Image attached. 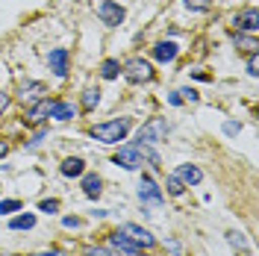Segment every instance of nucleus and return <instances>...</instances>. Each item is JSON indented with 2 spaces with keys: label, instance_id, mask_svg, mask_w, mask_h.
Instances as JSON below:
<instances>
[{
  "label": "nucleus",
  "instance_id": "nucleus-8",
  "mask_svg": "<svg viewBox=\"0 0 259 256\" xmlns=\"http://www.w3.org/2000/svg\"><path fill=\"white\" fill-rule=\"evenodd\" d=\"M48 62H50V71H53L56 77H65V74H68V50H65V48H56V50L48 56Z\"/></svg>",
  "mask_w": 259,
  "mask_h": 256
},
{
  "label": "nucleus",
  "instance_id": "nucleus-34",
  "mask_svg": "<svg viewBox=\"0 0 259 256\" xmlns=\"http://www.w3.org/2000/svg\"><path fill=\"white\" fill-rule=\"evenodd\" d=\"M35 256H62L59 250H45V253H35Z\"/></svg>",
  "mask_w": 259,
  "mask_h": 256
},
{
  "label": "nucleus",
  "instance_id": "nucleus-33",
  "mask_svg": "<svg viewBox=\"0 0 259 256\" xmlns=\"http://www.w3.org/2000/svg\"><path fill=\"white\" fill-rule=\"evenodd\" d=\"M6 153H9V144H6V142H0V159H3Z\"/></svg>",
  "mask_w": 259,
  "mask_h": 256
},
{
  "label": "nucleus",
  "instance_id": "nucleus-10",
  "mask_svg": "<svg viewBox=\"0 0 259 256\" xmlns=\"http://www.w3.org/2000/svg\"><path fill=\"white\" fill-rule=\"evenodd\" d=\"M74 115H77L74 103H65V100H53L50 103V118H56V121H71Z\"/></svg>",
  "mask_w": 259,
  "mask_h": 256
},
{
  "label": "nucleus",
  "instance_id": "nucleus-32",
  "mask_svg": "<svg viewBox=\"0 0 259 256\" xmlns=\"http://www.w3.org/2000/svg\"><path fill=\"white\" fill-rule=\"evenodd\" d=\"M65 227H80V218H65Z\"/></svg>",
  "mask_w": 259,
  "mask_h": 256
},
{
  "label": "nucleus",
  "instance_id": "nucleus-16",
  "mask_svg": "<svg viewBox=\"0 0 259 256\" xmlns=\"http://www.w3.org/2000/svg\"><path fill=\"white\" fill-rule=\"evenodd\" d=\"M82 171H85V165H82V159H77V156H71V159L62 162V174L65 177H80Z\"/></svg>",
  "mask_w": 259,
  "mask_h": 256
},
{
  "label": "nucleus",
  "instance_id": "nucleus-24",
  "mask_svg": "<svg viewBox=\"0 0 259 256\" xmlns=\"http://www.w3.org/2000/svg\"><path fill=\"white\" fill-rule=\"evenodd\" d=\"M18 209H21V200H0V215H9Z\"/></svg>",
  "mask_w": 259,
  "mask_h": 256
},
{
  "label": "nucleus",
  "instance_id": "nucleus-9",
  "mask_svg": "<svg viewBox=\"0 0 259 256\" xmlns=\"http://www.w3.org/2000/svg\"><path fill=\"white\" fill-rule=\"evenodd\" d=\"M45 92H48V89H45V82H27V86H21V100H24V103H38V100H45Z\"/></svg>",
  "mask_w": 259,
  "mask_h": 256
},
{
  "label": "nucleus",
  "instance_id": "nucleus-3",
  "mask_svg": "<svg viewBox=\"0 0 259 256\" xmlns=\"http://www.w3.org/2000/svg\"><path fill=\"white\" fill-rule=\"evenodd\" d=\"M165 139H168V124L162 118H150L139 133V144H159Z\"/></svg>",
  "mask_w": 259,
  "mask_h": 256
},
{
  "label": "nucleus",
  "instance_id": "nucleus-2",
  "mask_svg": "<svg viewBox=\"0 0 259 256\" xmlns=\"http://www.w3.org/2000/svg\"><path fill=\"white\" fill-rule=\"evenodd\" d=\"M121 71H124V77H127L130 82H150V80H153V68H150V62L142 59V56L127 59Z\"/></svg>",
  "mask_w": 259,
  "mask_h": 256
},
{
  "label": "nucleus",
  "instance_id": "nucleus-20",
  "mask_svg": "<svg viewBox=\"0 0 259 256\" xmlns=\"http://www.w3.org/2000/svg\"><path fill=\"white\" fill-rule=\"evenodd\" d=\"M236 48H242V50H247V53H256V38L253 35H236Z\"/></svg>",
  "mask_w": 259,
  "mask_h": 256
},
{
  "label": "nucleus",
  "instance_id": "nucleus-25",
  "mask_svg": "<svg viewBox=\"0 0 259 256\" xmlns=\"http://www.w3.org/2000/svg\"><path fill=\"white\" fill-rule=\"evenodd\" d=\"M38 209H41V212H48V215H53V212L59 209V200H41V203H38Z\"/></svg>",
  "mask_w": 259,
  "mask_h": 256
},
{
  "label": "nucleus",
  "instance_id": "nucleus-4",
  "mask_svg": "<svg viewBox=\"0 0 259 256\" xmlns=\"http://www.w3.org/2000/svg\"><path fill=\"white\" fill-rule=\"evenodd\" d=\"M118 233H121V236H127V239L133 241V244H139L142 250H145V247H153V244H156L153 233H150V230H145V227H139V224H124L121 230H118Z\"/></svg>",
  "mask_w": 259,
  "mask_h": 256
},
{
  "label": "nucleus",
  "instance_id": "nucleus-18",
  "mask_svg": "<svg viewBox=\"0 0 259 256\" xmlns=\"http://www.w3.org/2000/svg\"><path fill=\"white\" fill-rule=\"evenodd\" d=\"M9 227L12 230H32L35 227V215H18V218L9 221Z\"/></svg>",
  "mask_w": 259,
  "mask_h": 256
},
{
  "label": "nucleus",
  "instance_id": "nucleus-14",
  "mask_svg": "<svg viewBox=\"0 0 259 256\" xmlns=\"http://www.w3.org/2000/svg\"><path fill=\"white\" fill-rule=\"evenodd\" d=\"M82 192H85V197H97V194L103 192V189H100V177L97 174H85L82 177Z\"/></svg>",
  "mask_w": 259,
  "mask_h": 256
},
{
  "label": "nucleus",
  "instance_id": "nucleus-26",
  "mask_svg": "<svg viewBox=\"0 0 259 256\" xmlns=\"http://www.w3.org/2000/svg\"><path fill=\"white\" fill-rule=\"evenodd\" d=\"M247 71H250V77H256V74H259V59H256V53H250V59H247Z\"/></svg>",
  "mask_w": 259,
  "mask_h": 256
},
{
  "label": "nucleus",
  "instance_id": "nucleus-22",
  "mask_svg": "<svg viewBox=\"0 0 259 256\" xmlns=\"http://www.w3.org/2000/svg\"><path fill=\"white\" fill-rule=\"evenodd\" d=\"M183 3H186L192 12H206V9L212 6V0H183Z\"/></svg>",
  "mask_w": 259,
  "mask_h": 256
},
{
  "label": "nucleus",
  "instance_id": "nucleus-7",
  "mask_svg": "<svg viewBox=\"0 0 259 256\" xmlns=\"http://www.w3.org/2000/svg\"><path fill=\"white\" fill-rule=\"evenodd\" d=\"M139 197H142L145 203H153V206L162 203V192L156 189L153 177H142V183H139Z\"/></svg>",
  "mask_w": 259,
  "mask_h": 256
},
{
  "label": "nucleus",
  "instance_id": "nucleus-29",
  "mask_svg": "<svg viewBox=\"0 0 259 256\" xmlns=\"http://www.w3.org/2000/svg\"><path fill=\"white\" fill-rule=\"evenodd\" d=\"M224 133H230V136H233V133H239V124H236V121H227V124H224Z\"/></svg>",
  "mask_w": 259,
  "mask_h": 256
},
{
  "label": "nucleus",
  "instance_id": "nucleus-23",
  "mask_svg": "<svg viewBox=\"0 0 259 256\" xmlns=\"http://www.w3.org/2000/svg\"><path fill=\"white\" fill-rule=\"evenodd\" d=\"M168 194H174V197H180L183 194V183H180V177H168Z\"/></svg>",
  "mask_w": 259,
  "mask_h": 256
},
{
  "label": "nucleus",
  "instance_id": "nucleus-1",
  "mask_svg": "<svg viewBox=\"0 0 259 256\" xmlns=\"http://www.w3.org/2000/svg\"><path fill=\"white\" fill-rule=\"evenodd\" d=\"M130 127H133L130 118H115V121H106V124L92 127V136L103 144H118V142H124V136L130 133Z\"/></svg>",
  "mask_w": 259,
  "mask_h": 256
},
{
  "label": "nucleus",
  "instance_id": "nucleus-6",
  "mask_svg": "<svg viewBox=\"0 0 259 256\" xmlns=\"http://www.w3.org/2000/svg\"><path fill=\"white\" fill-rule=\"evenodd\" d=\"M97 15H100V21H103V24L118 27V24L124 21V9H121L118 3H112V0H100V3H97Z\"/></svg>",
  "mask_w": 259,
  "mask_h": 256
},
{
  "label": "nucleus",
  "instance_id": "nucleus-27",
  "mask_svg": "<svg viewBox=\"0 0 259 256\" xmlns=\"http://www.w3.org/2000/svg\"><path fill=\"white\" fill-rule=\"evenodd\" d=\"M85 256H115V253H109L106 247H85Z\"/></svg>",
  "mask_w": 259,
  "mask_h": 256
},
{
  "label": "nucleus",
  "instance_id": "nucleus-17",
  "mask_svg": "<svg viewBox=\"0 0 259 256\" xmlns=\"http://www.w3.org/2000/svg\"><path fill=\"white\" fill-rule=\"evenodd\" d=\"M239 27H242V30H247V32H256L259 24H256V9H253V6L242 12V18H239Z\"/></svg>",
  "mask_w": 259,
  "mask_h": 256
},
{
  "label": "nucleus",
  "instance_id": "nucleus-19",
  "mask_svg": "<svg viewBox=\"0 0 259 256\" xmlns=\"http://www.w3.org/2000/svg\"><path fill=\"white\" fill-rule=\"evenodd\" d=\"M100 74H103V80H115L121 74V65L115 62V59H106V62L100 65Z\"/></svg>",
  "mask_w": 259,
  "mask_h": 256
},
{
  "label": "nucleus",
  "instance_id": "nucleus-11",
  "mask_svg": "<svg viewBox=\"0 0 259 256\" xmlns=\"http://www.w3.org/2000/svg\"><path fill=\"white\" fill-rule=\"evenodd\" d=\"M50 103H53V100H38V103H32V109L27 112V124H41L45 118H50Z\"/></svg>",
  "mask_w": 259,
  "mask_h": 256
},
{
  "label": "nucleus",
  "instance_id": "nucleus-12",
  "mask_svg": "<svg viewBox=\"0 0 259 256\" xmlns=\"http://www.w3.org/2000/svg\"><path fill=\"white\" fill-rule=\"evenodd\" d=\"M177 177H180V183H186V186H197V183L203 180V171H200L197 165H180Z\"/></svg>",
  "mask_w": 259,
  "mask_h": 256
},
{
  "label": "nucleus",
  "instance_id": "nucleus-21",
  "mask_svg": "<svg viewBox=\"0 0 259 256\" xmlns=\"http://www.w3.org/2000/svg\"><path fill=\"white\" fill-rule=\"evenodd\" d=\"M97 100H100V92L89 89V92L82 95V106H85V109H95V106H97Z\"/></svg>",
  "mask_w": 259,
  "mask_h": 256
},
{
  "label": "nucleus",
  "instance_id": "nucleus-30",
  "mask_svg": "<svg viewBox=\"0 0 259 256\" xmlns=\"http://www.w3.org/2000/svg\"><path fill=\"white\" fill-rule=\"evenodd\" d=\"M180 95H186V100H197V92H194V89H183V92H180Z\"/></svg>",
  "mask_w": 259,
  "mask_h": 256
},
{
  "label": "nucleus",
  "instance_id": "nucleus-31",
  "mask_svg": "<svg viewBox=\"0 0 259 256\" xmlns=\"http://www.w3.org/2000/svg\"><path fill=\"white\" fill-rule=\"evenodd\" d=\"M6 106H9V95H3V92H0V112H3Z\"/></svg>",
  "mask_w": 259,
  "mask_h": 256
},
{
  "label": "nucleus",
  "instance_id": "nucleus-28",
  "mask_svg": "<svg viewBox=\"0 0 259 256\" xmlns=\"http://www.w3.org/2000/svg\"><path fill=\"white\" fill-rule=\"evenodd\" d=\"M230 241H233L236 247H247V241L242 239V233H230Z\"/></svg>",
  "mask_w": 259,
  "mask_h": 256
},
{
  "label": "nucleus",
  "instance_id": "nucleus-5",
  "mask_svg": "<svg viewBox=\"0 0 259 256\" xmlns=\"http://www.w3.org/2000/svg\"><path fill=\"white\" fill-rule=\"evenodd\" d=\"M115 165H124L127 171H139L145 162H142V150H139V144H127V147H121L118 153H115Z\"/></svg>",
  "mask_w": 259,
  "mask_h": 256
},
{
  "label": "nucleus",
  "instance_id": "nucleus-13",
  "mask_svg": "<svg viewBox=\"0 0 259 256\" xmlns=\"http://www.w3.org/2000/svg\"><path fill=\"white\" fill-rule=\"evenodd\" d=\"M153 56H156L159 62H171V59H177V45H174V41H159V45L153 48Z\"/></svg>",
  "mask_w": 259,
  "mask_h": 256
},
{
  "label": "nucleus",
  "instance_id": "nucleus-15",
  "mask_svg": "<svg viewBox=\"0 0 259 256\" xmlns=\"http://www.w3.org/2000/svg\"><path fill=\"white\" fill-rule=\"evenodd\" d=\"M112 247L124 250V253H142V247H139V244H133V241H130L127 236H121V233H115V236H112Z\"/></svg>",
  "mask_w": 259,
  "mask_h": 256
}]
</instances>
